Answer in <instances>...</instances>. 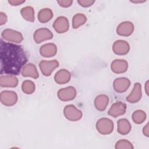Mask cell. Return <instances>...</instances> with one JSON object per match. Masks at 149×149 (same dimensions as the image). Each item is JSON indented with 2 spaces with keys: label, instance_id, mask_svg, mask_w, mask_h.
<instances>
[{
  "label": "cell",
  "instance_id": "obj_30",
  "mask_svg": "<svg viewBox=\"0 0 149 149\" xmlns=\"http://www.w3.org/2000/svg\"><path fill=\"white\" fill-rule=\"evenodd\" d=\"M7 20H8V17L3 12H0V25L5 24L6 23Z\"/></svg>",
  "mask_w": 149,
  "mask_h": 149
},
{
  "label": "cell",
  "instance_id": "obj_1",
  "mask_svg": "<svg viewBox=\"0 0 149 149\" xmlns=\"http://www.w3.org/2000/svg\"><path fill=\"white\" fill-rule=\"evenodd\" d=\"M1 73L16 76L28 61L27 53L21 45L4 42L0 44Z\"/></svg>",
  "mask_w": 149,
  "mask_h": 149
},
{
  "label": "cell",
  "instance_id": "obj_12",
  "mask_svg": "<svg viewBox=\"0 0 149 149\" xmlns=\"http://www.w3.org/2000/svg\"><path fill=\"white\" fill-rule=\"evenodd\" d=\"M134 29V24L129 21H125L120 23L116 28V33L119 36L128 37L132 35Z\"/></svg>",
  "mask_w": 149,
  "mask_h": 149
},
{
  "label": "cell",
  "instance_id": "obj_25",
  "mask_svg": "<svg viewBox=\"0 0 149 149\" xmlns=\"http://www.w3.org/2000/svg\"><path fill=\"white\" fill-rule=\"evenodd\" d=\"M147 115L143 110L138 109L132 113V120L136 124H141L146 119Z\"/></svg>",
  "mask_w": 149,
  "mask_h": 149
},
{
  "label": "cell",
  "instance_id": "obj_19",
  "mask_svg": "<svg viewBox=\"0 0 149 149\" xmlns=\"http://www.w3.org/2000/svg\"><path fill=\"white\" fill-rule=\"evenodd\" d=\"M22 75L23 77H30L35 79L39 77L36 65L31 63H29L24 66L22 70Z\"/></svg>",
  "mask_w": 149,
  "mask_h": 149
},
{
  "label": "cell",
  "instance_id": "obj_6",
  "mask_svg": "<svg viewBox=\"0 0 149 149\" xmlns=\"http://www.w3.org/2000/svg\"><path fill=\"white\" fill-rule=\"evenodd\" d=\"M59 66V62L57 60L41 61L39 63V67L42 74L45 76H49L55 69Z\"/></svg>",
  "mask_w": 149,
  "mask_h": 149
},
{
  "label": "cell",
  "instance_id": "obj_16",
  "mask_svg": "<svg viewBox=\"0 0 149 149\" xmlns=\"http://www.w3.org/2000/svg\"><path fill=\"white\" fill-rule=\"evenodd\" d=\"M40 55L45 58L54 56L57 52V47L54 43H47L40 48Z\"/></svg>",
  "mask_w": 149,
  "mask_h": 149
},
{
  "label": "cell",
  "instance_id": "obj_33",
  "mask_svg": "<svg viewBox=\"0 0 149 149\" xmlns=\"http://www.w3.org/2000/svg\"><path fill=\"white\" fill-rule=\"evenodd\" d=\"M148 81H147L146 83V86H145V88H146V92L147 93V94L148 95Z\"/></svg>",
  "mask_w": 149,
  "mask_h": 149
},
{
  "label": "cell",
  "instance_id": "obj_7",
  "mask_svg": "<svg viewBox=\"0 0 149 149\" xmlns=\"http://www.w3.org/2000/svg\"><path fill=\"white\" fill-rule=\"evenodd\" d=\"M76 94V90L73 86H68L61 88L59 90L57 93L58 98L62 101H72L75 98Z\"/></svg>",
  "mask_w": 149,
  "mask_h": 149
},
{
  "label": "cell",
  "instance_id": "obj_34",
  "mask_svg": "<svg viewBox=\"0 0 149 149\" xmlns=\"http://www.w3.org/2000/svg\"><path fill=\"white\" fill-rule=\"evenodd\" d=\"M131 2L133 3H142L146 2V1H131Z\"/></svg>",
  "mask_w": 149,
  "mask_h": 149
},
{
  "label": "cell",
  "instance_id": "obj_8",
  "mask_svg": "<svg viewBox=\"0 0 149 149\" xmlns=\"http://www.w3.org/2000/svg\"><path fill=\"white\" fill-rule=\"evenodd\" d=\"M53 38V34L47 28H40L35 31L33 34V39L36 43L40 44L44 41L51 40Z\"/></svg>",
  "mask_w": 149,
  "mask_h": 149
},
{
  "label": "cell",
  "instance_id": "obj_24",
  "mask_svg": "<svg viewBox=\"0 0 149 149\" xmlns=\"http://www.w3.org/2000/svg\"><path fill=\"white\" fill-rule=\"evenodd\" d=\"M87 21L86 16L83 13H76L72 18V27L76 29L85 24Z\"/></svg>",
  "mask_w": 149,
  "mask_h": 149
},
{
  "label": "cell",
  "instance_id": "obj_14",
  "mask_svg": "<svg viewBox=\"0 0 149 149\" xmlns=\"http://www.w3.org/2000/svg\"><path fill=\"white\" fill-rule=\"evenodd\" d=\"M128 68V63L125 59H116L113 60L111 64V70L116 74L126 72Z\"/></svg>",
  "mask_w": 149,
  "mask_h": 149
},
{
  "label": "cell",
  "instance_id": "obj_9",
  "mask_svg": "<svg viewBox=\"0 0 149 149\" xmlns=\"http://www.w3.org/2000/svg\"><path fill=\"white\" fill-rule=\"evenodd\" d=\"M52 27L54 30L59 33L62 34L66 32L69 28V20L67 17L63 16L58 17L54 21Z\"/></svg>",
  "mask_w": 149,
  "mask_h": 149
},
{
  "label": "cell",
  "instance_id": "obj_29",
  "mask_svg": "<svg viewBox=\"0 0 149 149\" xmlns=\"http://www.w3.org/2000/svg\"><path fill=\"white\" fill-rule=\"evenodd\" d=\"M57 2L59 5V6L63 8H68L73 3V1L72 0H61L58 1Z\"/></svg>",
  "mask_w": 149,
  "mask_h": 149
},
{
  "label": "cell",
  "instance_id": "obj_32",
  "mask_svg": "<svg viewBox=\"0 0 149 149\" xmlns=\"http://www.w3.org/2000/svg\"><path fill=\"white\" fill-rule=\"evenodd\" d=\"M143 133L144 135H145L147 137L149 136V133H148V123L143 127Z\"/></svg>",
  "mask_w": 149,
  "mask_h": 149
},
{
  "label": "cell",
  "instance_id": "obj_2",
  "mask_svg": "<svg viewBox=\"0 0 149 149\" xmlns=\"http://www.w3.org/2000/svg\"><path fill=\"white\" fill-rule=\"evenodd\" d=\"M97 131L102 135L111 134L113 130V122L108 118H102L98 119L95 124Z\"/></svg>",
  "mask_w": 149,
  "mask_h": 149
},
{
  "label": "cell",
  "instance_id": "obj_17",
  "mask_svg": "<svg viewBox=\"0 0 149 149\" xmlns=\"http://www.w3.org/2000/svg\"><path fill=\"white\" fill-rule=\"evenodd\" d=\"M71 79L70 73L66 69L59 70L54 76L55 81L59 84H64L68 83Z\"/></svg>",
  "mask_w": 149,
  "mask_h": 149
},
{
  "label": "cell",
  "instance_id": "obj_15",
  "mask_svg": "<svg viewBox=\"0 0 149 149\" xmlns=\"http://www.w3.org/2000/svg\"><path fill=\"white\" fill-rule=\"evenodd\" d=\"M141 85L140 83H136L132 92L127 96L126 100L130 103L134 104L139 102L141 100Z\"/></svg>",
  "mask_w": 149,
  "mask_h": 149
},
{
  "label": "cell",
  "instance_id": "obj_3",
  "mask_svg": "<svg viewBox=\"0 0 149 149\" xmlns=\"http://www.w3.org/2000/svg\"><path fill=\"white\" fill-rule=\"evenodd\" d=\"M63 115L69 120L76 122L82 118L83 113L80 110L77 109L74 105L69 104L64 107Z\"/></svg>",
  "mask_w": 149,
  "mask_h": 149
},
{
  "label": "cell",
  "instance_id": "obj_20",
  "mask_svg": "<svg viewBox=\"0 0 149 149\" xmlns=\"http://www.w3.org/2000/svg\"><path fill=\"white\" fill-rule=\"evenodd\" d=\"M109 97L105 94H100L94 100V106L99 111H104L109 102Z\"/></svg>",
  "mask_w": 149,
  "mask_h": 149
},
{
  "label": "cell",
  "instance_id": "obj_11",
  "mask_svg": "<svg viewBox=\"0 0 149 149\" xmlns=\"http://www.w3.org/2000/svg\"><path fill=\"white\" fill-rule=\"evenodd\" d=\"M130 81L128 78L122 77L114 80L113 82V87L115 91L119 93H122L127 90L130 86Z\"/></svg>",
  "mask_w": 149,
  "mask_h": 149
},
{
  "label": "cell",
  "instance_id": "obj_18",
  "mask_svg": "<svg viewBox=\"0 0 149 149\" xmlns=\"http://www.w3.org/2000/svg\"><path fill=\"white\" fill-rule=\"evenodd\" d=\"M18 82V79L13 75H1L0 77V86L2 87H16Z\"/></svg>",
  "mask_w": 149,
  "mask_h": 149
},
{
  "label": "cell",
  "instance_id": "obj_5",
  "mask_svg": "<svg viewBox=\"0 0 149 149\" xmlns=\"http://www.w3.org/2000/svg\"><path fill=\"white\" fill-rule=\"evenodd\" d=\"M18 100L17 94L16 92L10 90H5L0 94L1 102L8 107H11L16 104Z\"/></svg>",
  "mask_w": 149,
  "mask_h": 149
},
{
  "label": "cell",
  "instance_id": "obj_28",
  "mask_svg": "<svg viewBox=\"0 0 149 149\" xmlns=\"http://www.w3.org/2000/svg\"><path fill=\"white\" fill-rule=\"evenodd\" d=\"M95 2L93 0H78L77 3L82 7L87 8L92 6L94 3Z\"/></svg>",
  "mask_w": 149,
  "mask_h": 149
},
{
  "label": "cell",
  "instance_id": "obj_21",
  "mask_svg": "<svg viewBox=\"0 0 149 149\" xmlns=\"http://www.w3.org/2000/svg\"><path fill=\"white\" fill-rule=\"evenodd\" d=\"M131 130V125L129 121L125 118H122L117 122V131L121 135H126Z\"/></svg>",
  "mask_w": 149,
  "mask_h": 149
},
{
  "label": "cell",
  "instance_id": "obj_22",
  "mask_svg": "<svg viewBox=\"0 0 149 149\" xmlns=\"http://www.w3.org/2000/svg\"><path fill=\"white\" fill-rule=\"evenodd\" d=\"M53 12L49 8H43L38 13L37 18L40 22L45 23L49 22L53 17Z\"/></svg>",
  "mask_w": 149,
  "mask_h": 149
},
{
  "label": "cell",
  "instance_id": "obj_26",
  "mask_svg": "<svg viewBox=\"0 0 149 149\" xmlns=\"http://www.w3.org/2000/svg\"><path fill=\"white\" fill-rule=\"evenodd\" d=\"M36 89L34 83L30 80H24L22 84V90L26 94H33Z\"/></svg>",
  "mask_w": 149,
  "mask_h": 149
},
{
  "label": "cell",
  "instance_id": "obj_23",
  "mask_svg": "<svg viewBox=\"0 0 149 149\" xmlns=\"http://www.w3.org/2000/svg\"><path fill=\"white\" fill-rule=\"evenodd\" d=\"M20 14L26 20L30 22H34V10L32 6H27L22 8L20 10Z\"/></svg>",
  "mask_w": 149,
  "mask_h": 149
},
{
  "label": "cell",
  "instance_id": "obj_27",
  "mask_svg": "<svg viewBox=\"0 0 149 149\" xmlns=\"http://www.w3.org/2000/svg\"><path fill=\"white\" fill-rule=\"evenodd\" d=\"M115 148L116 149H133L134 147L129 141L122 139L119 140L116 143Z\"/></svg>",
  "mask_w": 149,
  "mask_h": 149
},
{
  "label": "cell",
  "instance_id": "obj_4",
  "mask_svg": "<svg viewBox=\"0 0 149 149\" xmlns=\"http://www.w3.org/2000/svg\"><path fill=\"white\" fill-rule=\"evenodd\" d=\"M1 37L7 41L15 43H20L23 40V35L20 32L10 29L4 30L1 33Z\"/></svg>",
  "mask_w": 149,
  "mask_h": 149
},
{
  "label": "cell",
  "instance_id": "obj_13",
  "mask_svg": "<svg viewBox=\"0 0 149 149\" xmlns=\"http://www.w3.org/2000/svg\"><path fill=\"white\" fill-rule=\"evenodd\" d=\"M126 104L122 102H116L113 103L108 111L109 115L116 118L123 115L126 113Z\"/></svg>",
  "mask_w": 149,
  "mask_h": 149
},
{
  "label": "cell",
  "instance_id": "obj_10",
  "mask_svg": "<svg viewBox=\"0 0 149 149\" xmlns=\"http://www.w3.org/2000/svg\"><path fill=\"white\" fill-rule=\"evenodd\" d=\"M130 50L129 43L122 40L115 41L112 45V51L116 55H126Z\"/></svg>",
  "mask_w": 149,
  "mask_h": 149
},
{
  "label": "cell",
  "instance_id": "obj_31",
  "mask_svg": "<svg viewBox=\"0 0 149 149\" xmlns=\"http://www.w3.org/2000/svg\"><path fill=\"white\" fill-rule=\"evenodd\" d=\"M25 2V1H22V0H9L8 2L12 6H18L22 3H23Z\"/></svg>",
  "mask_w": 149,
  "mask_h": 149
}]
</instances>
